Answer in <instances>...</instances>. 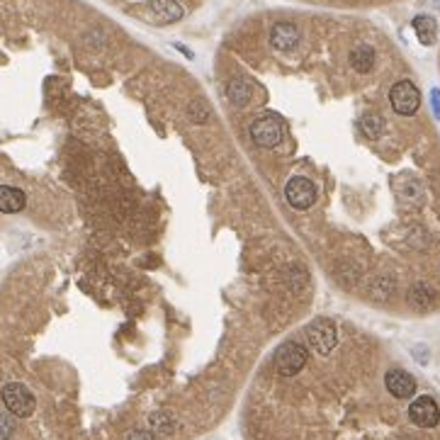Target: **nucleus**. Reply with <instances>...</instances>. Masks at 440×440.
I'll return each instance as SVG.
<instances>
[{"label":"nucleus","instance_id":"6e6552de","mask_svg":"<svg viewBox=\"0 0 440 440\" xmlns=\"http://www.w3.org/2000/svg\"><path fill=\"white\" fill-rule=\"evenodd\" d=\"M384 384H387V392L397 399H409L416 392V379L407 372V370H389L387 377H384Z\"/></svg>","mask_w":440,"mask_h":440},{"label":"nucleus","instance_id":"1a4fd4ad","mask_svg":"<svg viewBox=\"0 0 440 440\" xmlns=\"http://www.w3.org/2000/svg\"><path fill=\"white\" fill-rule=\"evenodd\" d=\"M270 44H273L278 52H290L299 44V29L292 22H280L270 32Z\"/></svg>","mask_w":440,"mask_h":440},{"label":"nucleus","instance_id":"0eeeda50","mask_svg":"<svg viewBox=\"0 0 440 440\" xmlns=\"http://www.w3.org/2000/svg\"><path fill=\"white\" fill-rule=\"evenodd\" d=\"M409 418L421 428H433L440 421V407L433 397H418L409 407Z\"/></svg>","mask_w":440,"mask_h":440},{"label":"nucleus","instance_id":"20e7f679","mask_svg":"<svg viewBox=\"0 0 440 440\" xmlns=\"http://www.w3.org/2000/svg\"><path fill=\"white\" fill-rule=\"evenodd\" d=\"M251 139L263 148H275L283 141V120L278 115H263L251 125Z\"/></svg>","mask_w":440,"mask_h":440},{"label":"nucleus","instance_id":"4468645a","mask_svg":"<svg viewBox=\"0 0 440 440\" xmlns=\"http://www.w3.org/2000/svg\"><path fill=\"white\" fill-rule=\"evenodd\" d=\"M251 95H253V88H251L249 81L236 78V81L229 83V100L234 102V105H246V102L251 100Z\"/></svg>","mask_w":440,"mask_h":440},{"label":"nucleus","instance_id":"2eb2a0df","mask_svg":"<svg viewBox=\"0 0 440 440\" xmlns=\"http://www.w3.org/2000/svg\"><path fill=\"white\" fill-rule=\"evenodd\" d=\"M360 129H363V134L368 136V139H377L384 132V120L379 115H365L363 120H360Z\"/></svg>","mask_w":440,"mask_h":440},{"label":"nucleus","instance_id":"f3484780","mask_svg":"<svg viewBox=\"0 0 440 440\" xmlns=\"http://www.w3.org/2000/svg\"><path fill=\"white\" fill-rule=\"evenodd\" d=\"M431 97H433V112H436V117L440 120V91H433Z\"/></svg>","mask_w":440,"mask_h":440},{"label":"nucleus","instance_id":"423d86ee","mask_svg":"<svg viewBox=\"0 0 440 440\" xmlns=\"http://www.w3.org/2000/svg\"><path fill=\"white\" fill-rule=\"evenodd\" d=\"M285 197H288V202L294 210H309L316 202V187L309 178L294 175L288 182V187H285Z\"/></svg>","mask_w":440,"mask_h":440},{"label":"nucleus","instance_id":"f03ea898","mask_svg":"<svg viewBox=\"0 0 440 440\" xmlns=\"http://www.w3.org/2000/svg\"><path fill=\"white\" fill-rule=\"evenodd\" d=\"M389 102H392V110L402 117H411L421 107V93L414 86L411 81H399L389 91Z\"/></svg>","mask_w":440,"mask_h":440},{"label":"nucleus","instance_id":"f257e3e1","mask_svg":"<svg viewBox=\"0 0 440 440\" xmlns=\"http://www.w3.org/2000/svg\"><path fill=\"white\" fill-rule=\"evenodd\" d=\"M0 397H3L5 407H8V411L13 414V416H19V418L32 416L34 407H37V402H34V394L29 392V389L24 387L22 382L5 384L3 392H0Z\"/></svg>","mask_w":440,"mask_h":440},{"label":"nucleus","instance_id":"ddd939ff","mask_svg":"<svg viewBox=\"0 0 440 440\" xmlns=\"http://www.w3.org/2000/svg\"><path fill=\"white\" fill-rule=\"evenodd\" d=\"M350 66L358 73H368L372 71L375 66V52L372 47H358L353 54H350Z\"/></svg>","mask_w":440,"mask_h":440},{"label":"nucleus","instance_id":"dca6fc26","mask_svg":"<svg viewBox=\"0 0 440 440\" xmlns=\"http://www.w3.org/2000/svg\"><path fill=\"white\" fill-rule=\"evenodd\" d=\"M13 421H10L8 416H0V438L8 440L10 436H13Z\"/></svg>","mask_w":440,"mask_h":440},{"label":"nucleus","instance_id":"7ed1b4c3","mask_svg":"<svg viewBox=\"0 0 440 440\" xmlns=\"http://www.w3.org/2000/svg\"><path fill=\"white\" fill-rule=\"evenodd\" d=\"M306 340L319 355H329L338 343V329L331 319H314L306 326Z\"/></svg>","mask_w":440,"mask_h":440},{"label":"nucleus","instance_id":"9b49d317","mask_svg":"<svg viewBox=\"0 0 440 440\" xmlns=\"http://www.w3.org/2000/svg\"><path fill=\"white\" fill-rule=\"evenodd\" d=\"M414 32H416L418 42H421L423 47H431V44L436 42V37H438L436 19H433L431 15H418V17L414 19Z\"/></svg>","mask_w":440,"mask_h":440},{"label":"nucleus","instance_id":"9d476101","mask_svg":"<svg viewBox=\"0 0 440 440\" xmlns=\"http://www.w3.org/2000/svg\"><path fill=\"white\" fill-rule=\"evenodd\" d=\"M24 192L17 190V187H10V185H0V212L5 214H15L24 207Z\"/></svg>","mask_w":440,"mask_h":440},{"label":"nucleus","instance_id":"39448f33","mask_svg":"<svg viewBox=\"0 0 440 440\" xmlns=\"http://www.w3.org/2000/svg\"><path fill=\"white\" fill-rule=\"evenodd\" d=\"M306 358L309 355H306L304 345L297 343V340H288V343L280 345L278 355H275V368L285 377H292V375H297L306 365Z\"/></svg>","mask_w":440,"mask_h":440},{"label":"nucleus","instance_id":"f8f14e48","mask_svg":"<svg viewBox=\"0 0 440 440\" xmlns=\"http://www.w3.org/2000/svg\"><path fill=\"white\" fill-rule=\"evenodd\" d=\"M148 8H151L158 17H163V22H175L178 17H182V8L175 0H151Z\"/></svg>","mask_w":440,"mask_h":440}]
</instances>
